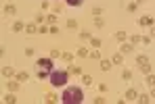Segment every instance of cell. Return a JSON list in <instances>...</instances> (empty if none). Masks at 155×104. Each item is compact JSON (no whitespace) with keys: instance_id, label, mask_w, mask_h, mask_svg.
<instances>
[{"instance_id":"obj_2","label":"cell","mask_w":155,"mask_h":104,"mask_svg":"<svg viewBox=\"0 0 155 104\" xmlns=\"http://www.w3.org/2000/svg\"><path fill=\"white\" fill-rule=\"evenodd\" d=\"M82 100H84V94H82L80 87H69L63 94V102L65 104H78V102H82Z\"/></svg>"},{"instance_id":"obj_3","label":"cell","mask_w":155,"mask_h":104,"mask_svg":"<svg viewBox=\"0 0 155 104\" xmlns=\"http://www.w3.org/2000/svg\"><path fill=\"white\" fill-rule=\"evenodd\" d=\"M51 83L54 87H59V85H65V81H67V73L65 71H52L51 73Z\"/></svg>"},{"instance_id":"obj_4","label":"cell","mask_w":155,"mask_h":104,"mask_svg":"<svg viewBox=\"0 0 155 104\" xmlns=\"http://www.w3.org/2000/svg\"><path fill=\"white\" fill-rule=\"evenodd\" d=\"M65 2H67V6H80L84 0H65Z\"/></svg>"},{"instance_id":"obj_1","label":"cell","mask_w":155,"mask_h":104,"mask_svg":"<svg viewBox=\"0 0 155 104\" xmlns=\"http://www.w3.org/2000/svg\"><path fill=\"white\" fill-rule=\"evenodd\" d=\"M54 71V65H52L51 58H40L38 60V65H36V73H38V77H51V73Z\"/></svg>"}]
</instances>
